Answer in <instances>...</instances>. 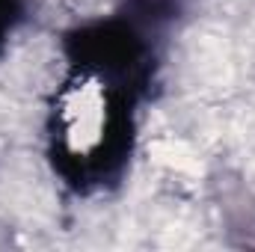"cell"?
Here are the masks:
<instances>
[{"mask_svg":"<svg viewBox=\"0 0 255 252\" xmlns=\"http://www.w3.org/2000/svg\"><path fill=\"white\" fill-rule=\"evenodd\" d=\"M217 211L223 220V229L229 232V244L238 238L235 247H255V196L253 190L247 187L244 181H229L220 178L217 181Z\"/></svg>","mask_w":255,"mask_h":252,"instance_id":"obj_1","label":"cell"},{"mask_svg":"<svg viewBox=\"0 0 255 252\" xmlns=\"http://www.w3.org/2000/svg\"><path fill=\"white\" fill-rule=\"evenodd\" d=\"M116 12L154 39H166L169 30L187 15V0H119Z\"/></svg>","mask_w":255,"mask_h":252,"instance_id":"obj_2","label":"cell"},{"mask_svg":"<svg viewBox=\"0 0 255 252\" xmlns=\"http://www.w3.org/2000/svg\"><path fill=\"white\" fill-rule=\"evenodd\" d=\"M21 21H24V0H0V51Z\"/></svg>","mask_w":255,"mask_h":252,"instance_id":"obj_3","label":"cell"}]
</instances>
